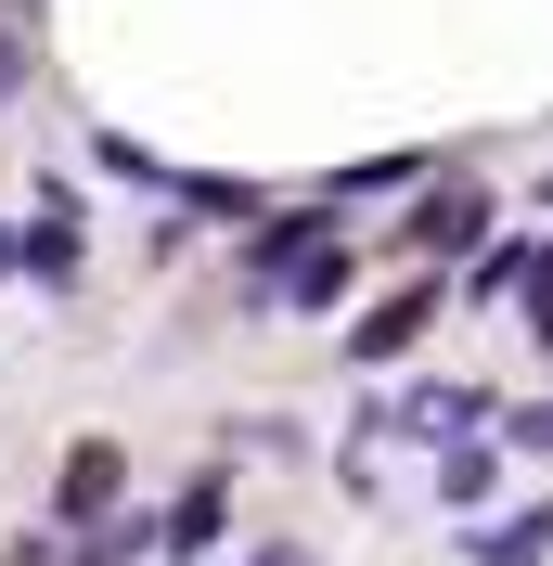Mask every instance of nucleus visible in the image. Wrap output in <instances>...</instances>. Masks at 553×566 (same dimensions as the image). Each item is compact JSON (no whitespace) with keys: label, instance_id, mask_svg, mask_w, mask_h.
<instances>
[{"label":"nucleus","instance_id":"nucleus-6","mask_svg":"<svg viewBox=\"0 0 553 566\" xmlns=\"http://www.w3.org/2000/svg\"><path fill=\"white\" fill-rule=\"evenodd\" d=\"M27 271H39V283H77V232H65V219H39V232H27Z\"/></svg>","mask_w":553,"mask_h":566},{"label":"nucleus","instance_id":"nucleus-3","mask_svg":"<svg viewBox=\"0 0 553 566\" xmlns=\"http://www.w3.org/2000/svg\"><path fill=\"white\" fill-rule=\"evenodd\" d=\"M425 310H438V283H413V296H386V310L361 322V335H347V360H399V348L425 335Z\"/></svg>","mask_w":553,"mask_h":566},{"label":"nucleus","instance_id":"nucleus-7","mask_svg":"<svg viewBox=\"0 0 553 566\" xmlns=\"http://www.w3.org/2000/svg\"><path fill=\"white\" fill-rule=\"evenodd\" d=\"M515 438H528V451H553V412H515Z\"/></svg>","mask_w":553,"mask_h":566},{"label":"nucleus","instance_id":"nucleus-8","mask_svg":"<svg viewBox=\"0 0 553 566\" xmlns=\"http://www.w3.org/2000/svg\"><path fill=\"white\" fill-rule=\"evenodd\" d=\"M258 566H310V554H258Z\"/></svg>","mask_w":553,"mask_h":566},{"label":"nucleus","instance_id":"nucleus-1","mask_svg":"<svg viewBox=\"0 0 553 566\" xmlns=\"http://www.w3.org/2000/svg\"><path fill=\"white\" fill-rule=\"evenodd\" d=\"M116 490H129V451H116V438H77V451H65V490H52V502H65V515H104Z\"/></svg>","mask_w":553,"mask_h":566},{"label":"nucleus","instance_id":"nucleus-4","mask_svg":"<svg viewBox=\"0 0 553 566\" xmlns=\"http://www.w3.org/2000/svg\"><path fill=\"white\" fill-rule=\"evenodd\" d=\"M219 515H232V490H219V476H194V490H180V515H168V541L194 554V541H219Z\"/></svg>","mask_w":553,"mask_h":566},{"label":"nucleus","instance_id":"nucleus-9","mask_svg":"<svg viewBox=\"0 0 553 566\" xmlns=\"http://www.w3.org/2000/svg\"><path fill=\"white\" fill-rule=\"evenodd\" d=\"M13 566H39V554H13Z\"/></svg>","mask_w":553,"mask_h":566},{"label":"nucleus","instance_id":"nucleus-2","mask_svg":"<svg viewBox=\"0 0 553 566\" xmlns=\"http://www.w3.org/2000/svg\"><path fill=\"white\" fill-rule=\"evenodd\" d=\"M477 219H489V193L450 180V193H425V207H413V245H425V258H463V245H477Z\"/></svg>","mask_w":553,"mask_h":566},{"label":"nucleus","instance_id":"nucleus-5","mask_svg":"<svg viewBox=\"0 0 553 566\" xmlns=\"http://www.w3.org/2000/svg\"><path fill=\"white\" fill-rule=\"evenodd\" d=\"M477 554H489V566H541V554H553V515H515V528H489Z\"/></svg>","mask_w":553,"mask_h":566}]
</instances>
